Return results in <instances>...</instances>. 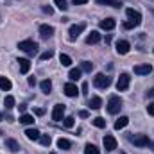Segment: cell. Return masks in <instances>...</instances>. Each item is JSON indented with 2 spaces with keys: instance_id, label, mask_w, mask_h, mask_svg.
<instances>
[{
  "instance_id": "obj_1",
  "label": "cell",
  "mask_w": 154,
  "mask_h": 154,
  "mask_svg": "<svg viewBox=\"0 0 154 154\" xmlns=\"http://www.w3.org/2000/svg\"><path fill=\"white\" fill-rule=\"evenodd\" d=\"M18 48L23 50V52H27L29 56H36V54H38V43L32 41V39H23V41H20V43H18Z\"/></svg>"
},
{
  "instance_id": "obj_2",
  "label": "cell",
  "mask_w": 154,
  "mask_h": 154,
  "mask_svg": "<svg viewBox=\"0 0 154 154\" xmlns=\"http://www.w3.org/2000/svg\"><path fill=\"white\" fill-rule=\"evenodd\" d=\"M120 109H122V100H120V97H118V95H111L109 100H108V111H109L111 115H116V113H120Z\"/></svg>"
},
{
  "instance_id": "obj_3",
  "label": "cell",
  "mask_w": 154,
  "mask_h": 154,
  "mask_svg": "<svg viewBox=\"0 0 154 154\" xmlns=\"http://www.w3.org/2000/svg\"><path fill=\"white\" fill-rule=\"evenodd\" d=\"M93 84H95V88H99V90H106V88H109V84H111V77L104 75V74H97L95 79H93Z\"/></svg>"
},
{
  "instance_id": "obj_4",
  "label": "cell",
  "mask_w": 154,
  "mask_h": 154,
  "mask_svg": "<svg viewBox=\"0 0 154 154\" xmlns=\"http://www.w3.org/2000/svg\"><path fill=\"white\" fill-rule=\"evenodd\" d=\"M129 140H131V143H134L136 147H147V145H151V140H149L145 134H133V136H129Z\"/></svg>"
},
{
  "instance_id": "obj_5",
  "label": "cell",
  "mask_w": 154,
  "mask_h": 154,
  "mask_svg": "<svg viewBox=\"0 0 154 154\" xmlns=\"http://www.w3.org/2000/svg\"><path fill=\"white\" fill-rule=\"evenodd\" d=\"M129 82H131L129 74H120L118 81H116V90H118V91H125V90L129 88Z\"/></svg>"
},
{
  "instance_id": "obj_6",
  "label": "cell",
  "mask_w": 154,
  "mask_h": 154,
  "mask_svg": "<svg viewBox=\"0 0 154 154\" xmlns=\"http://www.w3.org/2000/svg\"><path fill=\"white\" fill-rule=\"evenodd\" d=\"M84 23H79V25H72L70 27V31H68V38H70V41H75L79 36H81V32L84 31Z\"/></svg>"
},
{
  "instance_id": "obj_7",
  "label": "cell",
  "mask_w": 154,
  "mask_h": 154,
  "mask_svg": "<svg viewBox=\"0 0 154 154\" xmlns=\"http://www.w3.org/2000/svg\"><path fill=\"white\" fill-rule=\"evenodd\" d=\"M125 14H127L129 22H133V23H134V27L142 23V14H140L138 11H134V9H131V7H129V9L125 11Z\"/></svg>"
},
{
  "instance_id": "obj_8",
  "label": "cell",
  "mask_w": 154,
  "mask_h": 154,
  "mask_svg": "<svg viewBox=\"0 0 154 154\" xmlns=\"http://www.w3.org/2000/svg\"><path fill=\"white\" fill-rule=\"evenodd\" d=\"M102 143H104V149L108 152H111V151L116 149V140H115V136H111V134H106L104 140H102Z\"/></svg>"
},
{
  "instance_id": "obj_9",
  "label": "cell",
  "mask_w": 154,
  "mask_h": 154,
  "mask_svg": "<svg viewBox=\"0 0 154 154\" xmlns=\"http://www.w3.org/2000/svg\"><path fill=\"white\" fill-rule=\"evenodd\" d=\"M129 48H131V45H129V41H125V39H118L116 41V54H120V56H125L127 52H129Z\"/></svg>"
},
{
  "instance_id": "obj_10",
  "label": "cell",
  "mask_w": 154,
  "mask_h": 154,
  "mask_svg": "<svg viewBox=\"0 0 154 154\" xmlns=\"http://www.w3.org/2000/svg\"><path fill=\"white\" fill-rule=\"evenodd\" d=\"M152 72V66L149 63H143V65H136L134 66V74L136 75H149Z\"/></svg>"
},
{
  "instance_id": "obj_11",
  "label": "cell",
  "mask_w": 154,
  "mask_h": 154,
  "mask_svg": "<svg viewBox=\"0 0 154 154\" xmlns=\"http://www.w3.org/2000/svg\"><path fill=\"white\" fill-rule=\"evenodd\" d=\"M63 115H65V106L63 104H56L54 109H52V120L59 122V120H63Z\"/></svg>"
},
{
  "instance_id": "obj_12",
  "label": "cell",
  "mask_w": 154,
  "mask_h": 154,
  "mask_svg": "<svg viewBox=\"0 0 154 154\" xmlns=\"http://www.w3.org/2000/svg\"><path fill=\"white\" fill-rule=\"evenodd\" d=\"M52 34H54V27H52V25H47V23H45V25L39 27V36L43 39L52 38Z\"/></svg>"
},
{
  "instance_id": "obj_13",
  "label": "cell",
  "mask_w": 154,
  "mask_h": 154,
  "mask_svg": "<svg viewBox=\"0 0 154 154\" xmlns=\"http://www.w3.org/2000/svg\"><path fill=\"white\" fill-rule=\"evenodd\" d=\"M115 25H116V22L113 18H106V20L100 22V29H102V31H113Z\"/></svg>"
},
{
  "instance_id": "obj_14",
  "label": "cell",
  "mask_w": 154,
  "mask_h": 154,
  "mask_svg": "<svg viewBox=\"0 0 154 154\" xmlns=\"http://www.w3.org/2000/svg\"><path fill=\"white\" fill-rule=\"evenodd\" d=\"M77 93H79V90H77V86L74 82H68L65 86V95L66 97H77Z\"/></svg>"
},
{
  "instance_id": "obj_15",
  "label": "cell",
  "mask_w": 154,
  "mask_h": 154,
  "mask_svg": "<svg viewBox=\"0 0 154 154\" xmlns=\"http://www.w3.org/2000/svg\"><path fill=\"white\" fill-rule=\"evenodd\" d=\"M5 147H7L11 152H18V151H20V143H18L16 140H13V138H7V140H5Z\"/></svg>"
},
{
  "instance_id": "obj_16",
  "label": "cell",
  "mask_w": 154,
  "mask_h": 154,
  "mask_svg": "<svg viewBox=\"0 0 154 154\" xmlns=\"http://www.w3.org/2000/svg\"><path fill=\"white\" fill-rule=\"evenodd\" d=\"M100 41V34L97 32V31H91L90 34H88V38H86V43L88 45H95V43H99Z\"/></svg>"
},
{
  "instance_id": "obj_17",
  "label": "cell",
  "mask_w": 154,
  "mask_h": 154,
  "mask_svg": "<svg viewBox=\"0 0 154 154\" xmlns=\"http://www.w3.org/2000/svg\"><path fill=\"white\" fill-rule=\"evenodd\" d=\"M11 88H13V82H11L7 77L0 75V90H4V91H9Z\"/></svg>"
},
{
  "instance_id": "obj_18",
  "label": "cell",
  "mask_w": 154,
  "mask_h": 154,
  "mask_svg": "<svg viewBox=\"0 0 154 154\" xmlns=\"http://www.w3.org/2000/svg\"><path fill=\"white\" fill-rule=\"evenodd\" d=\"M18 65H20V72L22 74H27L31 70V61L29 59H18Z\"/></svg>"
},
{
  "instance_id": "obj_19",
  "label": "cell",
  "mask_w": 154,
  "mask_h": 154,
  "mask_svg": "<svg viewBox=\"0 0 154 154\" xmlns=\"http://www.w3.org/2000/svg\"><path fill=\"white\" fill-rule=\"evenodd\" d=\"M88 106H90L91 109H99V108L102 106V99H100V97H91V99L88 100Z\"/></svg>"
},
{
  "instance_id": "obj_20",
  "label": "cell",
  "mask_w": 154,
  "mask_h": 154,
  "mask_svg": "<svg viewBox=\"0 0 154 154\" xmlns=\"http://www.w3.org/2000/svg\"><path fill=\"white\" fill-rule=\"evenodd\" d=\"M25 136H27L29 140L36 142V140H39V136H41V134H39L38 129H27V131H25Z\"/></svg>"
},
{
  "instance_id": "obj_21",
  "label": "cell",
  "mask_w": 154,
  "mask_h": 154,
  "mask_svg": "<svg viewBox=\"0 0 154 154\" xmlns=\"http://www.w3.org/2000/svg\"><path fill=\"white\" fill-rule=\"evenodd\" d=\"M20 124H23V125H31V124H34V116L27 115V113H22V115H20Z\"/></svg>"
},
{
  "instance_id": "obj_22",
  "label": "cell",
  "mask_w": 154,
  "mask_h": 154,
  "mask_svg": "<svg viewBox=\"0 0 154 154\" xmlns=\"http://www.w3.org/2000/svg\"><path fill=\"white\" fill-rule=\"evenodd\" d=\"M127 124H129V118H127V116H120V118L115 122V129L116 131H120V129H124Z\"/></svg>"
},
{
  "instance_id": "obj_23",
  "label": "cell",
  "mask_w": 154,
  "mask_h": 154,
  "mask_svg": "<svg viewBox=\"0 0 154 154\" xmlns=\"http://www.w3.org/2000/svg\"><path fill=\"white\" fill-rule=\"evenodd\" d=\"M95 2L100 4V5H111V7H120L122 5L120 0H95Z\"/></svg>"
},
{
  "instance_id": "obj_24",
  "label": "cell",
  "mask_w": 154,
  "mask_h": 154,
  "mask_svg": "<svg viewBox=\"0 0 154 154\" xmlns=\"http://www.w3.org/2000/svg\"><path fill=\"white\" fill-rule=\"evenodd\" d=\"M39 86H41V91H43V93H47V95H48V93L52 91V82H50L48 79L41 81V84H39Z\"/></svg>"
},
{
  "instance_id": "obj_25",
  "label": "cell",
  "mask_w": 154,
  "mask_h": 154,
  "mask_svg": "<svg viewBox=\"0 0 154 154\" xmlns=\"http://www.w3.org/2000/svg\"><path fill=\"white\" fill-rule=\"evenodd\" d=\"M57 147L63 149V151H68V149L72 147V143H70V140H66V138H59V140H57Z\"/></svg>"
},
{
  "instance_id": "obj_26",
  "label": "cell",
  "mask_w": 154,
  "mask_h": 154,
  "mask_svg": "<svg viewBox=\"0 0 154 154\" xmlns=\"http://www.w3.org/2000/svg\"><path fill=\"white\" fill-rule=\"evenodd\" d=\"M81 75H82V70H81V68H72V70H70V74H68L70 81H79Z\"/></svg>"
},
{
  "instance_id": "obj_27",
  "label": "cell",
  "mask_w": 154,
  "mask_h": 154,
  "mask_svg": "<svg viewBox=\"0 0 154 154\" xmlns=\"http://www.w3.org/2000/svg\"><path fill=\"white\" fill-rule=\"evenodd\" d=\"M84 154H100V151H99L93 143H86V145H84Z\"/></svg>"
},
{
  "instance_id": "obj_28",
  "label": "cell",
  "mask_w": 154,
  "mask_h": 154,
  "mask_svg": "<svg viewBox=\"0 0 154 154\" xmlns=\"http://www.w3.org/2000/svg\"><path fill=\"white\" fill-rule=\"evenodd\" d=\"M59 63H61L63 66H70V65H72V57H70L68 54H61V56H59Z\"/></svg>"
},
{
  "instance_id": "obj_29",
  "label": "cell",
  "mask_w": 154,
  "mask_h": 154,
  "mask_svg": "<svg viewBox=\"0 0 154 154\" xmlns=\"http://www.w3.org/2000/svg\"><path fill=\"white\" fill-rule=\"evenodd\" d=\"M91 124H93L95 127H99V129H104V127H106V120H104L102 116H97V118H93V120H91Z\"/></svg>"
},
{
  "instance_id": "obj_30",
  "label": "cell",
  "mask_w": 154,
  "mask_h": 154,
  "mask_svg": "<svg viewBox=\"0 0 154 154\" xmlns=\"http://www.w3.org/2000/svg\"><path fill=\"white\" fill-rule=\"evenodd\" d=\"M4 104H5L7 109H13V108H14V97H13V95H7V97L4 99Z\"/></svg>"
},
{
  "instance_id": "obj_31",
  "label": "cell",
  "mask_w": 154,
  "mask_h": 154,
  "mask_svg": "<svg viewBox=\"0 0 154 154\" xmlns=\"http://www.w3.org/2000/svg\"><path fill=\"white\" fill-rule=\"evenodd\" d=\"M54 4H56V7H57L59 11H66V9H68L66 0H54Z\"/></svg>"
},
{
  "instance_id": "obj_32",
  "label": "cell",
  "mask_w": 154,
  "mask_h": 154,
  "mask_svg": "<svg viewBox=\"0 0 154 154\" xmlns=\"http://www.w3.org/2000/svg\"><path fill=\"white\" fill-rule=\"evenodd\" d=\"M81 70H82V72H91V70H93V63H90V61H84V63L81 65Z\"/></svg>"
},
{
  "instance_id": "obj_33",
  "label": "cell",
  "mask_w": 154,
  "mask_h": 154,
  "mask_svg": "<svg viewBox=\"0 0 154 154\" xmlns=\"http://www.w3.org/2000/svg\"><path fill=\"white\" fill-rule=\"evenodd\" d=\"M39 142H41V145H45V147H48L52 140H50V136H48V134H41V136H39Z\"/></svg>"
},
{
  "instance_id": "obj_34",
  "label": "cell",
  "mask_w": 154,
  "mask_h": 154,
  "mask_svg": "<svg viewBox=\"0 0 154 154\" xmlns=\"http://www.w3.org/2000/svg\"><path fill=\"white\" fill-rule=\"evenodd\" d=\"M74 122H75V118H74V116H66L63 124H65V127H66V129H70V127H74Z\"/></svg>"
},
{
  "instance_id": "obj_35",
  "label": "cell",
  "mask_w": 154,
  "mask_h": 154,
  "mask_svg": "<svg viewBox=\"0 0 154 154\" xmlns=\"http://www.w3.org/2000/svg\"><path fill=\"white\" fill-rule=\"evenodd\" d=\"M52 56H54V50H47V52H43V54L39 56V59H41V61H47V59H50Z\"/></svg>"
},
{
  "instance_id": "obj_36",
  "label": "cell",
  "mask_w": 154,
  "mask_h": 154,
  "mask_svg": "<svg viewBox=\"0 0 154 154\" xmlns=\"http://www.w3.org/2000/svg\"><path fill=\"white\" fill-rule=\"evenodd\" d=\"M147 113H149L151 116H154V102H151V104L147 106Z\"/></svg>"
},
{
  "instance_id": "obj_37",
  "label": "cell",
  "mask_w": 154,
  "mask_h": 154,
  "mask_svg": "<svg viewBox=\"0 0 154 154\" xmlns=\"http://www.w3.org/2000/svg\"><path fill=\"white\" fill-rule=\"evenodd\" d=\"M43 11H45L47 14H52V13H54V9H52V7H48V5H43Z\"/></svg>"
},
{
  "instance_id": "obj_38",
  "label": "cell",
  "mask_w": 154,
  "mask_h": 154,
  "mask_svg": "<svg viewBox=\"0 0 154 154\" xmlns=\"http://www.w3.org/2000/svg\"><path fill=\"white\" fill-rule=\"evenodd\" d=\"M88 2H90V0H74L75 5H82V4H88Z\"/></svg>"
},
{
  "instance_id": "obj_39",
  "label": "cell",
  "mask_w": 154,
  "mask_h": 154,
  "mask_svg": "<svg viewBox=\"0 0 154 154\" xmlns=\"http://www.w3.org/2000/svg\"><path fill=\"white\" fill-rule=\"evenodd\" d=\"M27 82H29V86H34V84H36V79H34V77H29Z\"/></svg>"
},
{
  "instance_id": "obj_40",
  "label": "cell",
  "mask_w": 154,
  "mask_h": 154,
  "mask_svg": "<svg viewBox=\"0 0 154 154\" xmlns=\"http://www.w3.org/2000/svg\"><path fill=\"white\" fill-rule=\"evenodd\" d=\"M18 109H20V113H25V109H27V106H25V104H20V106H18Z\"/></svg>"
},
{
  "instance_id": "obj_41",
  "label": "cell",
  "mask_w": 154,
  "mask_h": 154,
  "mask_svg": "<svg viewBox=\"0 0 154 154\" xmlns=\"http://www.w3.org/2000/svg\"><path fill=\"white\" fill-rule=\"evenodd\" d=\"M36 115H38V116L45 115V109H43V108H38V109H36Z\"/></svg>"
},
{
  "instance_id": "obj_42",
  "label": "cell",
  "mask_w": 154,
  "mask_h": 154,
  "mask_svg": "<svg viewBox=\"0 0 154 154\" xmlns=\"http://www.w3.org/2000/svg\"><path fill=\"white\" fill-rule=\"evenodd\" d=\"M147 97H151V99H154V88H151V90L147 91Z\"/></svg>"
},
{
  "instance_id": "obj_43",
  "label": "cell",
  "mask_w": 154,
  "mask_h": 154,
  "mask_svg": "<svg viewBox=\"0 0 154 154\" xmlns=\"http://www.w3.org/2000/svg\"><path fill=\"white\" fill-rule=\"evenodd\" d=\"M86 90H88V84L84 82V84H82V95H86Z\"/></svg>"
},
{
  "instance_id": "obj_44",
  "label": "cell",
  "mask_w": 154,
  "mask_h": 154,
  "mask_svg": "<svg viewBox=\"0 0 154 154\" xmlns=\"http://www.w3.org/2000/svg\"><path fill=\"white\" fill-rule=\"evenodd\" d=\"M79 116H82V118H86V116H88V111H81V113H79Z\"/></svg>"
},
{
  "instance_id": "obj_45",
  "label": "cell",
  "mask_w": 154,
  "mask_h": 154,
  "mask_svg": "<svg viewBox=\"0 0 154 154\" xmlns=\"http://www.w3.org/2000/svg\"><path fill=\"white\" fill-rule=\"evenodd\" d=\"M2 118H4V116H2V113H0V120H2Z\"/></svg>"
},
{
  "instance_id": "obj_46",
  "label": "cell",
  "mask_w": 154,
  "mask_h": 154,
  "mask_svg": "<svg viewBox=\"0 0 154 154\" xmlns=\"http://www.w3.org/2000/svg\"><path fill=\"white\" fill-rule=\"evenodd\" d=\"M120 154H125V152H120Z\"/></svg>"
},
{
  "instance_id": "obj_47",
  "label": "cell",
  "mask_w": 154,
  "mask_h": 154,
  "mask_svg": "<svg viewBox=\"0 0 154 154\" xmlns=\"http://www.w3.org/2000/svg\"><path fill=\"white\" fill-rule=\"evenodd\" d=\"M52 154H56V152H52Z\"/></svg>"
}]
</instances>
